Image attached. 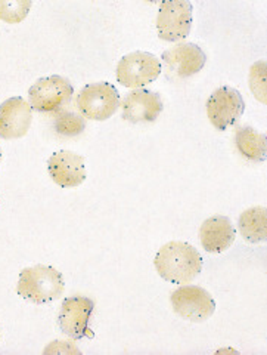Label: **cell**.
I'll list each match as a JSON object with an SVG mask.
<instances>
[{
  "mask_svg": "<svg viewBox=\"0 0 267 355\" xmlns=\"http://www.w3.org/2000/svg\"><path fill=\"white\" fill-rule=\"evenodd\" d=\"M155 270L161 279L173 284H186L195 280L203 270V257L194 246L183 241H170L157 252Z\"/></svg>",
  "mask_w": 267,
  "mask_h": 355,
  "instance_id": "6da1fadb",
  "label": "cell"
},
{
  "mask_svg": "<svg viewBox=\"0 0 267 355\" xmlns=\"http://www.w3.org/2000/svg\"><path fill=\"white\" fill-rule=\"evenodd\" d=\"M65 291L62 274L50 265H36L19 274L18 295L31 304H50L58 301Z\"/></svg>",
  "mask_w": 267,
  "mask_h": 355,
  "instance_id": "7a4b0ae2",
  "label": "cell"
},
{
  "mask_svg": "<svg viewBox=\"0 0 267 355\" xmlns=\"http://www.w3.org/2000/svg\"><path fill=\"white\" fill-rule=\"evenodd\" d=\"M75 104L84 119L104 121L117 113L121 99L114 85L98 82L86 85L77 95Z\"/></svg>",
  "mask_w": 267,
  "mask_h": 355,
  "instance_id": "3957f363",
  "label": "cell"
},
{
  "mask_svg": "<svg viewBox=\"0 0 267 355\" xmlns=\"http://www.w3.org/2000/svg\"><path fill=\"white\" fill-rule=\"evenodd\" d=\"M74 87L68 79L49 76L39 79L28 91V104L37 113H55L71 101Z\"/></svg>",
  "mask_w": 267,
  "mask_h": 355,
  "instance_id": "277c9868",
  "label": "cell"
},
{
  "mask_svg": "<svg viewBox=\"0 0 267 355\" xmlns=\"http://www.w3.org/2000/svg\"><path fill=\"white\" fill-rule=\"evenodd\" d=\"M161 74V62L149 52L136 51L125 55L117 65V80L130 89H142Z\"/></svg>",
  "mask_w": 267,
  "mask_h": 355,
  "instance_id": "5b68a950",
  "label": "cell"
},
{
  "mask_svg": "<svg viewBox=\"0 0 267 355\" xmlns=\"http://www.w3.org/2000/svg\"><path fill=\"white\" fill-rule=\"evenodd\" d=\"M170 301L174 313L191 323H204L216 311L214 297L205 288L194 284L176 288Z\"/></svg>",
  "mask_w": 267,
  "mask_h": 355,
  "instance_id": "8992f818",
  "label": "cell"
},
{
  "mask_svg": "<svg viewBox=\"0 0 267 355\" xmlns=\"http://www.w3.org/2000/svg\"><path fill=\"white\" fill-rule=\"evenodd\" d=\"M95 311V302L84 296H71L64 299L58 314V326L65 336L71 339L93 338L89 323Z\"/></svg>",
  "mask_w": 267,
  "mask_h": 355,
  "instance_id": "52a82bcc",
  "label": "cell"
},
{
  "mask_svg": "<svg viewBox=\"0 0 267 355\" xmlns=\"http://www.w3.org/2000/svg\"><path fill=\"white\" fill-rule=\"evenodd\" d=\"M246 111L242 95L230 86H221L210 95L207 101V116L217 130H226L237 125Z\"/></svg>",
  "mask_w": 267,
  "mask_h": 355,
  "instance_id": "ba28073f",
  "label": "cell"
},
{
  "mask_svg": "<svg viewBox=\"0 0 267 355\" xmlns=\"http://www.w3.org/2000/svg\"><path fill=\"white\" fill-rule=\"evenodd\" d=\"M194 6L186 0H173L160 5L157 17V31L161 40H185L192 28Z\"/></svg>",
  "mask_w": 267,
  "mask_h": 355,
  "instance_id": "9c48e42d",
  "label": "cell"
},
{
  "mask_svg": "<svg viewBox=\"0 0 267 355\" xmlns=\"http://www.w3.org/2000/svg\"><path fill=\"white\" fill-rule=\"evenodd\" d=\"M161 60L169 74L176 79H187L204 69L207 55L195 43H179L163 52Z\"/></svg>",
  "mask_w": 267,
  "mask_h": 355,
  "instance_id": "30bf717a",
  "label": "cell"
},
{
  "mask_svg": "<svg viewBox=\"0 0 267 355\" xmlns=\"http://www.w3.org/2000/svg\"><path fill=\"white\" fill-rule=\"evenodd\" d=\"M33 120L30 104L21 96H12L0 104V138L19 139L27 135Z\"/></svg>",
  "mask_w": 267,
  "mask_h": 355,
  "instance_id": "8fae6325",
  "label": "cell"
},
{
  "mask_svg": "<svg viewBox=\"0 0 267 355\" xmlns=\"http://www.w3.org/2000/svg\"><path fill=\"white\" fill-rule=\"evenodd\" d=\"M48 172L61 188H74L86 181V163L82 155L68 150L53 153L48 162Z\"/></svg>",
  "mask_w": 267,
  "mask_h": 355,
  "instance_id": "7c38bea8",
  "label": "cell"
},
{
  "mask_svg": "<svg viewBox=\"0 0 267 355\" xmlns=\"http://www.w3.org/2000/svg\"><path fill=\"white\" fill-rule=\"evenodd\" d=\"M123 119L130 123H151L161 114L164 108L158 92L149 89H135L121 103Z\"/></svg>",
  "mask_w": 267,
  "mask_h": 355,
  "instance_id": "4fadbf2b",
  "label": "cell"
},
{
  "mask_svg": "<svg viewBox=\"0 0 267 355\" xmlns=\"http://www.w3.org/2000/svg\"><path fill=\"white\" fill-rule=\"evenodd\" d=\"M237 231L228 216H211L203 222L199 228V240L203 249L208 253H223L233 241H235Z\"/></svg>",
  "mask_w": 267,
  "mask_h": 355,
  "instance_id": "5bb4252c",
  "label": "cell"
},
{
  "mask_svg": "<svg viewBox=\"0 0 267 355\" xmlns=\"http://www.w3.org/2000/svg\"><path fill=\"white\" fill-rule=\"evenodd\" d=\"M235 146L238 151L254 163H264L267 159V139L251 126H241L235 132Z\"/></svg>",
  "mask_w": 267,
  "mask_h": 355,
  "instance_id": "9a60e30c",
  "label": "cell"
},
{
  "mask_svg": "<svg viewBox=\"0 0 267 355\" xmlns=\"http://www.w3.org/2000/svg\"><path fill=\"white\" fill-rule=\"evenodd\" d=\"M241 236L248 243H264L267 240V210L255 206L243 210L238 220Z\"/></svg>",
  "mask_w": 267,
  "mask_h": 355,
  "instance_id": "2e32d148",
  "label": "cell"
},
{
  "mask_svg": "<svg viewBox=\"0 0 267 355\" xmlns=\"http://www.w3.org/2000/svg\"><path fill=\"white\" fill-rule=\"evenodd\" d=\"M53 128L58 135L73 138L80 135L86 129V120L82 114L71 110H59L53 117Z\"/></svg>",
  "mask_w": 267,
  "mask_h": 355,
  "instance_id": "e0dca14e",
  "label": "cell"
},
{
  "mask_svg": "<svg viewBox=\"0 0 267 355\" xmlns=\"http://www.w3.org/2000/svg\"><path fill=\"white\" fill-rule=\"evenodd\" d=\"M31 5L30 0H0V19L8 24H18L26 19Z\"/></svg>",
  "mask_w": 267,
  "mask_h": 355,
  "instance_id": "ac0fdd59",
  "label": "cell"
},
{
  "mask_svg": "<svg viewBox=\"0 0 267 355\" xmlns=\"http://www.w3.org/2000/svg\"><path fill=\"white\" fill-rule=\"evenodd\" d=\"M250 89L261 104H266V61H257L250 70Z\"/></svg>",
  "mask_w": 267,
  "mask_h": 355,
  "instance_id": "d6986e66",
  "label": "cell"
},
{
  "mask_svg": "<svg viewBox=\"0 0 267 355\" xmlns=\"http://www.w3.org/2000/svg\"><path fill=\"white\" fill-rule=\"evenodd\" d=\"M73 352L82 354L79 348H75L73 343L65 342V340H55L43 351V354H73Z\"/></svg>",
  "mask_w": 267,
  "mask_h": 355,
  "instance_id": "ffe728a7",
  "label": "cell"
},
{
  "mask_svg": "<svg viewBox=\"0 0 267 355\" xmlns=\"http://www.w3.org/2000/svg\"><path fill=\"white\" fill-rule=\"evenodd\" d=\"M0 162H2V148H0Z\"/></svg>",
  "mask_w": 267,
  "mask_h": 355,
  "instance_id": "44dd1931",
  "label": "cell"
}]
</instances>
